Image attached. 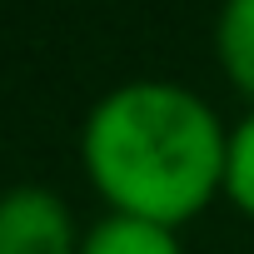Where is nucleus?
<instances>
[{
	"instance_id": "obj_2",
	"label": "nucleus",
	"mask_w": 254,
	"mask_h": 254,
	"mask_svg": "<svg viewBox=\"0 0 254 254\" xmlns=\"http://www.w3.org/2000/svg\"><path fill=\"white\" fill-rule=\"evenodd\" d=\"M0 254H80L70 204L40 185L0 194Z\"/></svg>"
},
{
	"instance_id": "obj_3",
	"label": "nucleus",
	"mask_w": 254,
	"mask_h": 254,
	"mask_svg": "<svg viewBox=\"0 0 254 254\" xmlns=\"http://www.w3.org/2000/svg\"><path fill=\"white\" fill-rule=\"evenodd\" d=\"M214 55L224 80L254 105V0H224L214 20Z\"/></svg>"
},
{
	"instance_id": "obj_5",
	"label": "nucleus",
	"mask_w": 254,
	"mask_h": 254,
	"mask_svg": "<svg viewBox=\"0 0 254 254\" xmlns=\"http://www.w3.org/2000/svg\"><path fill=\"white\" fill-rule=\"evenodd\" d=\"M224 194L234 199L239 214L254 219V115H244L229 130V155H224Z\"/></svg>"
},
{
	"instance_id": "obj_4",
	"label": "nucleus",
	"mask_w": 254,
	"mask_h": 254,
	"mask_svg": "<svg viewBox=\"0 0 254 254\" xmlns=\"http://www.w3.org/2000/svg\"><path fill=\"white\" fill-rule=\"evenodd\" d=\"M80 254H185V249H180V234L165 224L105 214L90 234H80Z\"/></svg>"
},
{
	"instance_id": "obj_1",
	"label": "nucleus",
	"mask_w": 254,
	"mask_h": 254,
	"mask_svg": "<svg viewBox=\"0 0 254 254\" xmlns=\"http://www.w3.org/2000/svg\"><path fill=\"white\" fill-rule=\"evenodd\" d=\"M80 155L110 214L180 229L224 194L229 130L194 90L130 80L90 110Z\"/></svg>"
}]
</instances>
